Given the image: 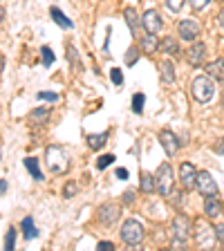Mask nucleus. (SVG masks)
<instances>
[{
	"label": "nucleus",
	"instance_id": "40",
	"mask_svg": "<svg viewBox=\"0 0 224 251\" xmlns=\"http://www.w3.org/2000/svg\"><path fill=\"white\" fill-rule=\"evenodd\" d=\"M218 25H220V29H224V7L220 9V14H218Z\"/></svg>",
	"mask_w": 224,
	"mask_h": 251
},
{
	"label": "nucleus",
	"instance_id": "12",
	"mask_svg": "<svg viewBox=\"0 0 224 251\" xmlns=\"http://www.w3.org/2000/svg\"><path fill=\"white\" fill-rule=\"evenodd\" d=\"M159 144H162V148L166 151L168 157H173L175 152L179 151V146H182V144H179V139H177V135H175V132H171V130H162V132H159Z\"/></svg>",
	"mask_w": 224,
	"mask_h": 251
},
{
	"label": "nucleus",
	"instance_id": "23",
	"mask_svg": "<svg viewBox=\"0 0 224 251\" xmlns=\"http://www.w3.org/2000/svg\"><path fill=\"white\" fill-rule=\"evenodd\" d=\"M139 191H141V193H152V191H157V179H155V175H150V173H141Z\"/></svg>",
	"mask_w": 224,
	"mask_h": 251
},
{
	"label": "nucleus",
	"instance_id": "25",
	"mask_svg": "<svg viewBox=\"0 0 224 251\" xmlns=\"http://www.w3.org/2000/svg\"><path fill=\"white\" fill-rule=\"evenodd\" d=\"M108 144V132H101V135H88V146L92 151H99Z\"/></svg>",
	"mask_w": 224,
	"mask_h": 251
},
{
	"label": "nucleus",
	"instance_id": "21",
	"mask_svg": "<svg viewBox=\"0 0 224 251\" xmlns=\"http://www.w3.org/2000/svg\"><path fill=\"white\" fill-rule=\"evenodd\" d=\"M50 14H52V18H54V23H56L58 27H63V29H72L74 27V23L70 21L68 16L63 14L61 9H58V7H52V9H50Z\"/></svg>",
	"mask_w": 224,
	"mask_h": 251
},
{
	"label": "nucleus",
	"instance_id": "31",
	"mask_svg": "<svg viewBox=\"0 0 224 251\" xmlns=\"http://www.w3.org/2000/svg\"><path fill=\"white\" fill-rule=\"evenodd\" d=\"M110 81H112L115 85H121L124 83V72H121L119 68H112L110 70Z\"/></svg>",
	"mask_w": 224,
	"mask_h": 251
},
{
	"label": "nucleus",
	"instance_id": "6",
	"mask_svg": "<svg viewBox=\"0 0 224 251\" xmlns=\"http://www.w3.org/2000/svg\"><path fill=\"white\" fill-rule=\"evenodd\" d=\"M97 213H99V222H101V225H105V226L117 225V220L121 218V209L117 206L115 202H105V204H101Z\"/></svg>",
	"mask_w": 224,
	"mask_h": 251
},
{
	"label": "nucleus",
	"instance_id": "37",
	"mask_svg": "<svg viewBox=\"0 0 224 251\" xmlns=\"http://www.w3.org/2000/svg\"><path fill=\"white\" fill-rule=\"evenodd\" d=\"M97 249H101V251H110V249H115V245H112V242H99V245H97Z\"/></svg>",
	"mask_w": 224,
	"mask_h": 251
},
{
	"label": "nucleus",
	"instance_id": "11",
	"mask_svg": "<svg viewBox=\"0 0 224 251\" xmlns=\"http://www.w3.org/2000/svg\"><path fill=\"white\" fill-rule=\"evenodd\" d=\"M141 27L148 31V34H159L162 31V18L155 9H148L146 14L141 16Z\"/></svg>",
	"mask_w": 224,
	"mask_h": 251
},
{
	"label": "nucleus",
	"instance_id": "1",
	"mask_svg": "<svg viewBox=\"0 0 224 251\" xmlns=\"http://www.w3.org/2000/svg\"><path fill=\"white\" fill-rule=\"evenodd\" d=\"M215 78L209 76V74H199V76L193 78V83H191V94H193V99L198 103H209L213 99L215 94Z\"/></svg>",
	"mask_w": 224,
	"mask_h": 251
},
{
	"label": "nucleus",
	"instance_id": "5",
	"mask_svg": "<svg viewBox=\"0 0 224 251\" xmlns=\"http://www.w3.org/2000/svg\"><path fill=\"white\" fill-rule=\"evenodd\" d=\"M188 235H191V220L186 215L177 213L173 218V245L182 247L188 240Z\"/></svg>",
	"mask_w": 224,
	"mask_h": 251
},
{
	"label": "nucleus",
	"instance_id": "18",
	"mask_svg": "<svg viewBox=\"0 0 224 251\" xmlns=\"http://www.w3.org/2000/svg\"><path fill=\"white\" fill-rule=\"evenodd\" d=\"M124 18H125V23H128V29H130L132 34H137V29H139V25H141V18L135 11V7H125Z\"/></svg>",
	"mask_w": 224,
	"mask_h": 251
},
{
	"label": "nucleus",
	"instance_id": "3",
	"mask_svg": "<svg viewBox=\"0 0 224 251\" xmlns=\"http://www.w3.org/2000/svg\"><path fill=\"white\" fill-rule=\"evenodd\" d=\"M155 179H157V193L162 198H171L173 193V182H175V173H173V166L168 162L159 164L155 173Z\"/></svg>",
	"mask_w": 224,
	"mask_h": 251
},
{
	"label": "nucleus",
	"instance_id": "4",
	"mask_svg": "<svg viewBox=\"0 0 224 251\" xmlns=\"http://www.w3.org/2000/svg\"><path fill=\"white\" fill-rule=\"evenodd\" d=\"M121 240H124L128 247L141 245V240H144V226H141L139 220L130 218L121 225Z\"/></svg>",
	"mask_w": 224,
	"mask_h": 251
},
{
	"label": "nucleus",
	"instance_id": "36",
	"mask_svg": "<svg viewBox=\"0 0 224 251\" xmlns=\"http://www.w3.org/2000/svg\"><path fill=\"white\" fill-rule=\"evenodd\" d=\"M215 238H218V240L224 245V225H218V226H215Z\"/></svg>",
	"mask_w": 224,
	"mask_h": 251
},
{
	"label": "nucleus",
	"instance_id": "8",
	"mask_svg": "<svg viewBox=\"0 0 224 251\" xmlns=\"http://www.w3.org/2000/svg\"><path fill=\"white\" fill-rule=\"evenodd\" d=\"M198 191L204 195V198H215V195L220 193L215 179L211 177V173H206V171L198 173Z\"/></svg>",
	"mask_w": 224,
	"mask_h": 251
},
{
	"label": "nucleus",
	"instance_id": "32",
	"mask_svg": "<svg viewBox=\"0 0 224 251\" xmlns=\"http://www.w3.org/2000/svg\"><path fill=\"white\" fill-rule=\"evenodd\" d=\"M164 2H166V7L173 11V14L182 11V7H184V0H164Z\"/></svg>",
	"mask_w": 224,
	"mask_h": 251
},
{
	"label": "nucleus",
	"instance_id": "17",
	"mask_svg": "<svg viewBox=\"0 0 224 251\" xmlns=\"http://www.w3.org/2000/svg\"><path fill=\"white\" fill-rule=\"evenodd\" d=\"M47 119H50V108H45V105H41V108H34L29 112V124H34V126L47 124Z\"/></svg>",
	"mask_w": 224,
	"mask_h": 251
},
{
	"label": "nucleus",
	"instance_id": "35",
	"mask_svg": "<svg viewBox=\"0 0 224 251\" xmlns=\"http://www.w3.org/2000/svg\"><path fill=\"white\" fill-rule=\"evenodd\" d=\"M188 2H191V7H193L195 11H202L204 7H206V5L211 2V0H188Z\"/></svg>",
	"mask_w": 224,
	"mask_h": 251
},
{
	"label": "nucleus",
	"instance_id": "13",
	"mask_svg": "<svg viewBox=\"0 0 224 251\" xmlns=\"http://www.w3.org/2000/svg\"><path fill=\"white\" fill-rule=\"evenodd\" d=\"M204 58H206V43L195 41L193 45H191V50H188V63H191L193 68H199L204 63Z\"/></svg>",
	"mask_w": 224,
	"mask_h": 251
},
{
	"label": "nucleus",
	"instance_id": "20",
	"mask_svg": "<svg viewBox=\"0 0 224 251\" xmlns=\"http://www.w3.org/2000/svg\"><path fill=\"white\" fill-rule=\"evenodd\" d=\"M141 52L152 54V52H159V41H157V34H148L141 38Z\"/></svg>",
	"mask_w": 224,
	"mask_h": 251
},
{
	"label": "nucleus",
	"instance_id": "28",
	"mask_svg": "<svg viewBox=\"0 0 224 251\" xmlns=\"http://www.w3.org/2000/svg\"><path fill=\"white\" fill-rule=\"evenodd\" d=\"M76 191H78V184L76 182H68L65 186H63V198H65V200L74 198V195H76Z\"/></svg>",
	"mask_w": 224,
	"mask_h": 251
},
{
	"label": "nucleus",
	"instance_id": "15",
	"mask_svg": "<svg viewBox=\"0 0 224 251\" xmlns=\"http://www.w3.org/2000/svg\"><path fill=\"white\" fill-rule=\"evenodd\" d=\"M206 74L213 76L215 81H224V58H215L206 65Z\"/></svg>",
	"mask_w": 224,
	"mask_h": 251
},
{
	"label": "nucleus",
	"instance_id": "29",
	"mask_svg": "<svg viewBox=\"0 0 224 251\" xmlns=\"http://www.w3.org/2000/svg\"><path fill=\"white\" fill-rule=\"evenodd\" d=\"M112 162H115V155H101L99 159H97V168H99V171H103V168H108Z\"/></svg>",
	"mask_w": 224,
	"mask_h": 251
},
{
	"label": "nucleus",
	"instance_id": "42",
	"mask_svg": "<svg viewBox=\"0 0 224 251\" xmlns=\"http://www.w3.org/2000/svg\"><path fill=\"white\" fill-rule=\"evenodd\" d=\"M215 152H220V155H222V152H224V139H222V141H220L218 146H215Z\"/></svg>",
	"mask_w": 224,
	"mask_h": 251
},
{
	"label": "nucleus",
	"instance_id": "38",
	"mask_svg": "<svg viewBox=\"0 0 224 251\" xmlns=\"http://www.w3.org/2000/svg\"><path fill=\"white\" fill-rule=\"evenodd\" d=\"M132 200H135V193H132V191H125V193H124V202L125 204H132Z\"/></svg>",
	"mask_w": 224,
	"mask_h": 251
},
{
	"label": "nucleus",
	"instance_id": "16",
	"mask_svg": "<svg viewBox=\"0 0 224 251\" xmlns=\"http://www.w3.org/2000/svg\"><path fill=\"white\" fill-rule=\"evenodd\" d=\"M159 74H162V81H164L166 85L175 83V65H173L168 58L159 63Z\"/></svg>",
	"mask_w": 224,
	"mask_h": 251
},
{
	"label": "nucleus",
	"instance_id": "39",
	"mask_svg": "<svg viewBox=\"0 0 224 251\" xmlns=\"http://www.w3.org/2000/svg\"><path fill=\"white\" fill-rule=\"evenodd\" d=\"M117 177H119V179H128V171H125V168H117Z\"/></svg>",
	"mask_w": 224,
	"mask_h": 251
},
{
	"label": "nucleus",
	"instance_id": "41",
	"mask_svg": "<svg viewBox=\"0 0 224 251\" xmlns=\"http://www.w3.org/2000/svg\"><path fill=\"white\" fill-rule=\"evenodd\" d=\"M0 193L7 195V179H2V182H0Z\"/></svg>",
	"mask_w": 224,
	"mask_h": 251
},
{
	"label": "nucleus",
	"instance_id": "10",
	"mask_svg": "<svg viewBox=\"0 0 224 251\" xmlns=\"http://www.w3.org/2000/svg\"><path fill=\"white\" fill-rule=\"evenodd\" d=\"M179 182H182L184 188H191L198 186V171H195V166L191 162H184L182 166H179Z\"/></svg>",
	"mask_w": 224,
	"mask_h": 251
},
{
	"label": "nucleus",
	"instance_id": "14",
	"mask_svg": "<svg viewBox=\"0 0 224 251\" xmlns=\"http://www.w3.org/2000/svg\"><path fill=\"white\" fill-rule=\"evenodd\" d=\"M224 211V202L215 195V198H204V213L209 218H220V213Z\"/></svg>",
	"mask_w": 224,
	"mask_h": 251
},
{
	"label": "nucleus",
	"instance_id": "9",
	"mask_svg": "<svg viewBox=\"0 0 224 251\" xmlns=\"http://www.w3.org/2000/svg\"><path fill=\"white\" fill-rule=\"evenodd\" d=\"M177 31H179V38H182V41L195 43L199 38V25L195 21H191V18H186V21H179Z\"/></svg>",
	"mask_w": 224,
	"mask_h": 251
},
{
	"label": "nucleus",
	"instance_id": "22",
	"mask_svg": "<svg viewBox=\"0 0 224 251\" xmlns=\"http://www.w3.org/2000/svg\"><path fill=\"white\" fill-rule=\"evenodd\" d=\"M21 229H23V235H25L27 240L38 238V229H36V225H34V218H29V215H27V218L21 222Z\"/></svg>",
	"mask_w": 224,
	"mask_h": 251
},
{
	"label": "nucleus",
	"instance_id": "2",
	"mask_svg": "<svg viewBox=\"0 0 224 251\" xmlns=\"http://www.w3.org/2000/svg\"><path fill=\"white\" fill-rule=\"evenodd\" d=\"M45 164H47V168H50L54 175L68 173V168H70L68 152L63 151L61 146H47L45 148Z\"/></svg>",
	"mask_w": 224,
	"mask_h": 251
},
{
	"label": "nucleus",
	"instance_id": "34",
	"mask_svg": "<svg viewBox=\"0 0 224 251\" xmlns=\"http://www.w3.org/2000/svg\"><path fill=\"white\" fill-rule=\"evenodd\" d=\"M38 99L54 103V101H58V94H56V92H38Z\"/></svg>",
	"mask_w": 224,
	"mask_h": 251
},
{
	"label": "nucleus",
	"instance_id": "30",
	"mask_svg": "<svg viewBox=\"0 0 224 251\" xmlns=\"http://www.w3.org/2000/svg\"><path fill=\"white\" fill-rule=\"evenodd\" d=\"M14 247H16V229L9 226V231L5 235V249H14Z\"/></svg>",
	"mask_w": 224,
	"mask_h": 251
},
{
	"label": "nucleus",
	"instance_id": "7",
	"mask_svg": "<svg viewBox=\"0 0 224 251\" xmlns=\"http://www.w3.org/2000/svg\"><path fill=\"white\" fill-rule=\"evenodd\" d=\"M215 240H218V238H215V229L206 226L202 220H199V222H198V231H195V242H198V247H199V249H211Z\"/></svg>",
	"mask_w": 224,
	"mask_h": 251
},
{
	"label": "nucleus",
	"instance_id": "26",
	"mask_svg": "<svg viewBox=\"0 0 224 251\" xmlns=\"http://www.w3.org/2000/svg\"><path fill=\"white\" fill-rule=\"evenodd\" d=\"M41 58L43 63H45V68H50V65H54V52H52V47H41Z\"/></svg>",
	"mask_w": 224,
	"mask_h": 251
},
{
	"label": "nucleus",
	"instance_id": "33",
	"mask_svg": "<svg viewBox=\"0 0 224 251\" xmlns=\"http://www.w3.org/2000/svg\"><path fill=\"white\" fill-rule=\"evenodd\" d=\"M137 58H139V50L130 47V50H128V54H125V63H128V65H135Z\"/></svg>",
	"mask_w": 224,
	"mask_h": 251
},
{
	"label": "nucleus",
	"instance_id": "27",
	"mask_svg": "<svg viewBox=\"0 0 224 251\" xmlns=\"http://www.w3.org/2000/svg\"><path fill=\"white\" fill-rule=\"evenodd\" d=\"M144 103H146V94H141V92H137L135 97H132V110H135L137 115H139L141 110H144Z\"/></svg>",
	"mask_w": 224,
	"mask_h": 251
},
{
	"label": "nucleus",
	"instance_id": "19",
	"mask_svg": "<svg viewBox=\"0 0 224 251\" xmlns=\"http://www.w3.org/2000/svg\"><path fill=\"white\" fill-rule=\"evenodd\" d=\"M159 52L171 54V56H177V54L182 52V50H179V43L175 41V38L166 36V38H162V41H159Z\"/></svg>",
	"mask_w": 224,
	"mask_h": 251
},
{
	"label": "nucleus",
	"instance_id": "24",
	"mask_svg": "<svg viewBox=\"0 0 224 251\" xmlns=\"http://www.w3.org/2000/svg\"><path fill=\"white\" fill-rule=\"evenodd\" d=\"M25 168L31 173V177H34V179H38V182H41V179H45V177H43V171H41V166H38L36 157H27V159H25Z\"/></svg>",
	"mask_w": 224,
	"mask_h": 251
}]
</instances>
